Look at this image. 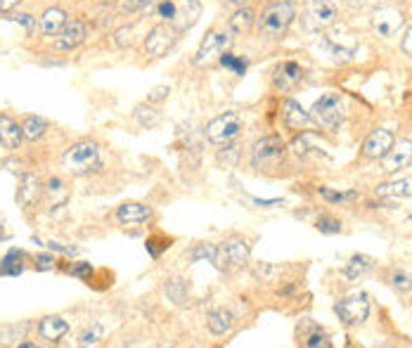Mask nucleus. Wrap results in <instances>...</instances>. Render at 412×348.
Listing matches in <instances>:
<instances>
[{"label": "nucleus", "instance_id": "6ab92c4d", "mask_svg": "<svg viewBox=\"0 0 412 348\" xmlns=\"http://www.w3.org/2000/svg\"><path fill=\"white\" fill-rule=\"evenodd\" d=\"M69 21V12L59 5H50V8L43 10V14L38 17V26H41V36L43 38H55L59 31L64 29V24Z\"/></svg>", "mask_w": 412, "mask_h": 348}, {"label": "nucleus", "instance_id": "423d86ee", "mask_svg": "<svg viewBox=\"0 0 412 348\" xmlns=\"http://www.w3.org/2000/svg\"><path fill=\"white\" fill-rule=\"evenodd\" d=\"M311 119L316 126L327 130V133H337L341 123H344V102L337 95L327 92V95H322L320 100L313 102Z\"/></svg>", "mask_w": 412, "mask_h": 348}, {"label": "nucleus", "instance_id": "f8f14e48", "mask_svg": "<svg viewBox=\"0 0 412 348\" xmlns=\"http://www.w3.org/2000/svg\"><path fill=\"white\" fill-rule=\"evenodd\" d=\"M220 247V265H223V273H227L230 268H244L249 263V254L251 247L244 237H230L225 239Z\"/></svg>", "mask_w": 412, "mask_h": 348}, {"label": "nucleus", "instance_id": "20e7f679", "mask_svg": "<svg viewBox=\"0 0 412 348\" xmlns=\"http://www.w3.org/2000/svg\"><path fill=\"white\" fill-rule=\"evenodd\" d=\"M337 14L339 8L334 0H306V5L301 10V29L306 34L316 36L327 29V26H332Z\"/></svg>", "mask_w": 412, "mask_h": 348}, {"label": "nucleus", "instance_id": "6e6552de", "mask_svg": "<svg viewBox=\"0 0 412 348\" xmlns=\"http://www.w3.org/2000/svg\"><path fill=\"white\" fill-rule=\"evenodd\" d=\"M334 313L339 315L341 325H346V327H360L370 318V296L362 291L349 294L334 303Z\"/></svg>", "mask_w": 412, "mask_h": 348}, {"label": "nucleus", "instance_id": "49530a36", "mask_svg": "<svg viewBox=\"0 0 412 348\" xmlns=\"http://www.w3.org/2000/svg\"><path fill=\"white\" fill-rule=\"evenodd\" d=\"M69 275L79 277V280H88L93 275V263H85V260H79V263L69 265Z\"/></svg>", "mask_w": 412, "mask_h": 348}, {"label": "nucleus", "instance_id": "ddd939ff", "mask_svg": "<svg viewBox=\"0 0 412 348\" xmlns=\"http://www.w3.org/2000/svg\"><path fill=\"white\" fill-rule=\"evenodd\" d=\"M405 26V14L395 8H379L372 12V29L377 36L391 38Z\"/></svg>", "mask_w": 412, "mask_h": 348}, {"label": "nucleus", "instance_id": "79ce46f5", "mask_svg": "<svg viewBox=\"0 0 412 348\" xmlns=\"http://www.w3.org/2000/svg\"><path fill=\"white\" fill-rule=\"evenodd\" d=\"M237 159H240V147L235 145V140H232V143H225L223 150H218V164L220 166L232 168L237 164Z\"/></svg>", "mask_w": 412, "mask_h": 348}, {"label": "nucleus", "instance_id": "473e14b6", "mask_svg": "<svg viewBox=\"0 0 412 348\" xmlns=\"http://www.w3.org/2000/svg\"><path fill=\"white\" fill-rule=\"evenodd\" d=\"M21 130H24V138H26V140L36 143V140H41L43 135H45V130H48V119L38 116V114H29V116L21 119Z\"/></svg>", "mask_w": 412, "mask_h": 348}, {"label": "nucleus", "instance_id": "7ed1b4c3", "mask_svg": "<svg viewBox=\"0 0 412 348\" xmlns=\"http://www.w3.org/2000/svg\"><path fill=\"white\" fill-rule=\"evenodd\" d=\"M62 166L72 176H88L100 166V145L88 138L69 145L62 154Z\"/></svg>", "mask_w": 412, "mask_h": 348}, {"label": "nucleus", "instance_id": "6e6d98bb", "mask_svg": "<svg viewBox=\"0 0 412 348\" xmlns=\"http://www.w3.org/2000/svg\"><path fill=\"white\" fill-rule=\"evenodd\" d=\"M360 3H367V0H360Z\"/></svg>", "mask_w": 412, "mask_h": 348}, {"label": "nucleus", "instance_id": "b1692460", "mask_svg": "<svg viewBox=\"0 0 412 348\" xmlns=\"http://www.w3.org/2000/svg\"><path fill=\"white\" fill-rule=\"evenodd\" d=\"M206 327L216 336L230 334L232 327H235V313H232L230 308H216V311L206 315Z\"/></svg>", "mask_w": 412, "mask_h": 348}, {"label": "nucleus", "instance_id": "aec40b11", "mask_svg": "<svg viewBox=\"0 0 412 348\" xmlns=\"http://www.w3.org/2000/svg\"><path fill=\"white\" fill-rule=\"evenodd\" d=\"M154 209L143 202H126L116 209V221L121 225H143V223L152 221Z\"/></svg>", "mask_w": 412, "mask_h": 348}, {"label": "nucleus", "instance_id": "c756f323", "mask_svg": "<svg viewBox=\"0 0 412 348\" xmlns=\"http://www.w3.org/2000/svg\"><path fill=\"white\" fill-rule=\"evenodd\" d=\"M31 331V323L29 320H19L14 325H5L0 329V344L3 346H19L21 339H26V334Z\"/></svg>", "mask_w": 412, "mask_h": 348}, {"label": "nucleus", "instance_id": "a19ab883", "mask_svg": "<svg viewBox=\"0 0 412 348\" xmlns=\"http://www.w3.org/2000/svg\"><path fill=\"white\" fill-rule=\"evenodd\" d=\"M322 48L329 52L337 62H349V59H353L356 55V48H341V45H334L329 38H322Z\"/></svg>", "mask_w": 412, "mask_h": 348}, {"label": "nucleus", "instance_id": "dca6fc26", "mask_svg": "<svg viewBox=\"0 0 412 348\" xmlns=\"http://www.w3.org/2000/svg\"><path fill=\"white\" fill-rule=\"evenodd\" d=\"M393 143H395V135L389 128L372 130V133L365 138V143H362V156H365V159H372V161L382 159V156L393 147Z\"/></svg>", "mask_w": 412, "mask_h": 348}, {"label": "nucleus", "instance_id": "72a5a7b5", "mask_svg": "<svg viewBox=\"0 0 412 348\" xmlns=\"http://www.w3.org/2000/svg\"><path fill=\"white\" fill-rule=\"evenodd\" d=\"M218 64L223 69H227L230 74H235V76H244V74H247V69H249V59L242 57V55H235V52H230V50L220 52Z\"/></svg>", "mask_w": 412, "mask_h": 348}, {"label": "nucleus", "instance_id": "c9c22d12", "mask_svg": "<svg viewBox=\"0 0 412 348\" xmlns=\"http://www.w3.org/2000/svg\"><path fill=\"white\" fill-rule=\"evenodd\" d=\"M5 19H10V21H17V24L24 26V34L26 38H36V34H41V26H38V19L34 17V14H29V12H10V14H5Z\"/></svg>", "mask_w": 412, "mask_h": 348}, {"label": "nucleus", "instance_id": "9d476101", "mask_svg": "<svg viewBox=\"0 0 412 348\" xmlns=\"http://www.w3.org/2000/svg\"><path fill=\"white\" fill-rule=\"evenodd\" d=\"M88 41V21L74 17L64 24V29L52 38V52H74Z\"/></svg>", "mask_w": 412, "mask_h": 348}, {"label": "nucleus", "instance_id": "8fccbe9b", "mask_svg": "<svg viewBox=\"0 0 412 348\" xmlns=\"http://www.w3.org/2000/svg\"><path fill=\"white\" fill-rule=\"evenodd\" d=\"M400 50L405 52L410 59H412V24L405 29V34H403V41H400Z\"/></svg>", "mask_w": 412, "mask_h": 348}, {"label": "nucleus", "instance_id": "9b49d317", "mask_svg": "<svg viewBox=\"0 0 412 348\" xmlns=\"http://www.w3.org/2000/svg\"><path fill=\"white\" fill-rule=\"evenodd\" d=\"M306 79V69L294 59H285V62L275 64L273 74H270V83L278 92H291L296 90Z\"/></svg>", "mask_w": 412, "mask_h": 348}, {"label": "nucleus", "instance_id": "7c9ffc66", "mask_svg": "<svg viewBox=\"0 0 412 348\" xmlns=\"http://www.w3.org/2000/svg\"><path fill=\"white\" fill-rule=\"evenodd\" d=\"M24 260L26 254L21 249H10L3 256V260H0V275H12V277L21 275L24 273Z\"/></svg>", "mask_w": 412, "mask_h": 348}, {"label": "nucleus", "instance_id": "0eeeda50", "mask_svg": "<svg viewBox=\"0 0 412 348\" xmlns=\"http://www.w3.org/2000/svg\"><path fill=\"white\" fill-rule=\"evenodd\" d=\"M244 130V119L242 114L237 112H225V114H218L216 119H211L209 123H206L204 128V135L209 143L214 145H225V143H232V140H237L242 135Z\"/></svg>", "mask_w": 412, "mask_h": 348}, {"label": "nucleus", "instance_id": "37998d69", "mask_svg": "<svg viewBox=\"0 0 412 348\" xmlns=\"http://www.w3.org/2000/svg\"><path fill=\"white\" fill-rule=\"evenodd\" d=\"M303 344H306L308 348H332V339H329V334L327 331H322V329H318V327H313V331L308 336H303Z\"/></svg>", "mask_w": 412, "mask_h": 348}, {"label": "nucleus", "instance_id": "412c9836", "mask_svg": "<svg viewBox=\"0 0 412 348\" xmlns=\"http://www.w3.org/2000/svg\"><path fill=\"white\" fill-rule=\"evenodd\" d=\"M24 130H21V123L14 121L10 114L0 112V145L10 152H17L21 143H24Z\"/></svg>", "mask_w": 412, "mask_h": 348}, {"label": "nucleus", "instance_id": "4468645a", "mask_svg": "<svg viewBox=\"0 0 412 348\" xmlns=\"http://www.w3.org/2000/svg\"><path fill=\"white\" fill-rule=\"evenodd\" d=\"M43 190H45V185H43V181L36 176V173H21L14 199H17V204L21 206V209L29 211L43 199Z\"/></svg>", "mask_w": 412, "mask_h": 348}, {"label": "nucleus", "instance_id": "5701e85b", "mask_svg": "<svg viewBox=\"0 0 412 348\" xmlns=\"http://www.w3.org/2000/svg\"><path fill=\"white\" fill-rule=\"evenodd\" d=\"M67 334H69V323L62 315H45L38 323V336L45 339L48 344H59Z\"/></svg>", "mask_w": 412, "mask_h": 348}, {"label": "nucleus", "instance_id": "4be33fe9", "mask_svg": "<svg viewBox=\"0 0 412 348\" xmlns=\"http://www.w3.org/2000/svg\"><path fill=\"white\" fill-rule=\"evenodd\" d=\"M199 17H202V0H178V14L173 19V26L185 34L197 24Z\"/></svg>", "mask_w": 412, "mask_h": 348}, {"label": "nucleus", "instance_id": "603ef678", "mask_svg": "<svg viewBox=\"0 0 412 348\" xmlns=\"http://www.w3.org/2000/svg\"><path fill=\"white\" fill-rule=\"evenodd\" d=\"M48 247L52 249V252H59V254H67V256H76V254H79V249H72V247H62V244H57V242H50L48 244Z\"/></svg>", "mask_w": 412, "mask_h": 348}, {"label": "nucleus", "instance_id": "bb28decb", "mask_svg": "<svg viewBox=\"0 0 412 348\" xmlns=\"http://www.w3.org/2000/svg\"><path fill=\"white\" fill-rule=\"evenodd\" d=\"M372 268H375V258L367 256V254H356V256H351V260L346 263L344 277L351 282H358V280H362L365 275H370Z\"/></svg>", "mask_w": 412, "mask_h": 348}, {"label": "nucleus", "instance_id": "cd10ccee", "mask_svg": "<svg viewBox=\"0 0 412 348\" xmlns=\"http://www.w3.org/2000/svg\"><path fill=\"white\" fill-rule=\"evenodd\" d=\"M375 194L382 199H408L412 197V178H400V181L393 183L377 185Z\"/></svg>", "mask_w": 412, "mask_h": 348}, {"label": "nucleus", "instance_id": "e433bc0d", "mask_svg": "<svg viewBox=\"0 0 412 348\" xmlns=\"http://www.w3.org/2000/svg\"><path fill=\"white\" fill-rule=\"evenodd\" d=\"M318 194L329 204H349V202H356L358 199L356 190H349V192H337V190H329V187H318Z\"/></svg>", "mask_w": 412, "mask_h": 348}, {"label": "nucleus", "instance_id": "f3484780", "mask_svg": "<svg viewBox=\"0 0 412 348\" xmlns=\"http://www.w3.org/2000/svg\"><path fill=\"white\" fill-rule=\"evenodd\" d=\"M256 26V10L249 8V5H242V8H235L232 14L225 21V29L232 38H242L249 36Z\"/></svg>", "mask_w": 412, "mask_h": 348}, {"label": "nucleus", "instance_id": "5fc2aeb1", "mask_svg": "<svg viewBox=\"0 0 412 348\" xmlns=\"http://www.w3.org/2000/svg\"><path fill=\"white\" fill-rule=\"evenodd\" d=\"M227 5H230V8H242V5H247L249 0H225Z\"/></svg>", "mask_w": 412, "mask_h": 348}, {"label": "nucleus", "instance_id": "09e8293b", "mask_svg": "<svg viewBox=\"0 0 412 348\" xmlns=\"http://www.w3.org/2000/svg\"><path fill=\"white\" fill-rule=\"evenodd\" d=\"M169 95H171V88H169V85H156V88L150 90L147 102H152V105H161L164 100H169Z\"/></svg>", "mask_w": 412, "mask_h": 348}, {"label": "nucleus", "instance_id": "ea45409f", "mask_svg": "<svg viewBox=\"0 0 412 348\" xmlns=\"http://www.w3.org/2000/svg\"><path fill=\"white\" fill-rule=\"evenodd\" d=\"M154 5V0H119V14H138L143 10H150Z\"/></svg>", "mask_w": 412, "mask_h": 348}, {"label": "nucleus", "instance_id": "393cba45", "mask_svg": "<svg viewBox=\"0 0 412 348\" xmlns=\"http://www.w3.org/2000/svg\"><path fill=\"white\" fill-rule=\"evenodd\" d=\"M69 194H72V190H69V185L62 181V178H50V181L45 183V190H43V197H45V204L50 206V209H59V206H64L69 202Z\"/></svg>", "mask_w": 412, "mask_h": 348}, {"label": "nucleus", "instance_id": "c85d7f7f", "mask_svg": "<svg viewBox=\"0 0 412 348\" xmlns=\"http://www.w3.org/2000/svg\"><path fill=\"white\" fill-rule=\"evenodd\" d=\"M189 260H209L216 270L223 273V265H220V247L218 244H211V242H202L187 254Z\"/></svg>", "mask_w": 412, "mask_h": 348}, {"label": "nucleus", "instance_id": "a878e982", "mask_svg": "<svg viewBox=\"0 0 412 348\" xmlns=\"http://www.w3.org/2000/svg\"><path fill=\"white\" fill-rule=\"evenodd\" d=\"M133 121L138 123L140 128H145V130L156 128L161 123L159 107L152 105V102H140V105L133 107Z\"/></svg>", "mask_w": 412, "mask_h": 348}, {"label": "nucleus", "instance_id": "f257e3e1", "mask_svg": "<svg viewBox=\"0 0 412 348\" xmlns=\"http://www.w3.org/2000/svg\"><path fill=\"white\" fill-rule=\"evenodd\" d=\"M296 19L294 0H273L256 14L254 34L263 43H280L289 34L291 24Z\"/></svg>", "mask_w": 412, "mask_h": 348}, {"label": "nucleus", "instance_id": "2f4dec72", "mask_svg": "<svg viewBox=\"0 0 412 348\" xmlns=\"http://www.w3.org/2000/svg\"><path fill=\"white\" fill-rule=\"evenodd\" d=\"M164 291H166V296H169V301H173L176 306H183V303H187V298H189V285L183 280V277H171V280H166Z\"/></svg>", "mask_w": 412, "mask_h": 348}, {"label": "nucleus", "instance_id": "4c0bfd02", "mask_svg": "<svg viewBox=\"0 0 412 348\" xmlns=\"http://www.w3.org/2000/svg\"><path fill=\"white\" fill-rule=\"evenodd\" d=\"M389 285L398 294H408L412 289V273H408V270L403 268H395L391 270V275H389Z\"/></svg>", "mask_w": 412, "mask_h": 348}, {"label": "nucleus", "instance_id": "3c124183", "mask_svg": "<svg viewBox=\"0 0 412 348\" xmlns=\"http://www.w3.org/2000/svg\"><path fill=\"white\" fill-rule=\"evenodd\" d=\"M24 3V0H0V14H10V12H14V10L19 8V5Z\"/></svg>", "mask_w": 412, "mask_h": 348}, {"label": "nucleus", "instance_id": "de8ad7c7", "mask_svg": "<svg viewBox=\"0 0 412 348\" xmlns=\"http://www.w3.org/2000/svg\"><path fill=\"white\" fill-rule=\"evenodd\" d=\"M34 265H36V270H41V273H45V270H55L57 258L52 256V254H38V256L34 258Z\"/></svg>", "mask_w": 412, "mask_h": 348}, {"label": "nucleus", "instance_id": "a18cd8bd", "mask_svg": "<svg viewBox=\"0 0 412 348\" xmlns=\"http://www.w3.org/2000/svg\"><path fill=\"white\" fill-rule=\"evenodd\" d=\"M102 341V327L100 325H95V327L85 329L83 334L79 336V346H95Z\"/></svg>", "mask_w": 412, "mask_h": 348}, {"label": "nucleus", "instance_id": "c03bdc74", "mask_svg": "<svg viewBox=\"0 0 412 348\" xmlns=\"http://www.w3.org/2000/svg\"><path fill=\"white\" fill-rule=\"evenodd\" d=\"M169 247H171V239H166V237H150L147 239V252L152 258H159L161 252Z\"/></svg>", "mask_w": 412, "mask_h": 348}, {"label": "nucleus", "instance_id": "f03ea898", "mask_svg": "<svg viewBox=\"0 0 412 348\" xmlns=\"http://www.w3.org/2000/svg\"><path fill=\"white\" fill-rule=\"evenodd\" d=\"M285 156H287V145L280 135H263L261 140H256L251 147V168L258 173H273L278 168L285 166Z\"/></svg>", "mask_w": 412, "mask_h": 348}, {"label": "nucleus", "instance_id": "1a4fd4ad", "mask_svg": "<svg viewBox=\"0 0 412 348\" xmlns=\"http://www.w3.org/2000/svg\"><path fill=\"white\" fill-rule=\"evenodd\" d=\"M232 41H235V38L227 34V29H223V31L211 29L209 34L202 38V43H199V48H197V52H194L192 62L197 64V67H204V64H209L211 59H218L220 52L230 50Z\"/></svg>", "mask_w": 412, "mask_h": 348}, {"label": "nucleus", "instance_id": "f704fd0d", "mask_svg": "<svg viewBox=\"0 0 412 348\" xmlns=\"http://www.w3.org/2000/svg\"><path fill=\"white\" fill-rule=\"evenodd\" d=\"M135 43V24H123L112 31V45L116 50H128Z\"/></svg>", "mask_w": 412, "mask_h": 348}, {"label": "nucleus", "instance_id": "864d4df0", "mask_svg": "<svg viewBox=\"0 0 412 348\" xmlns=\"http://www.w3.org/2000/svg\"><path fill=\"white\" fill-rule=\"evenodd\" d=\"M0 168H5V171H12V173H21L24 164H21V161H14V159H8V161H3V164H0Z\"/></svg>", "mask_w": 412, "mask_h": 348}, {"label": "nucleus", "instance_id": "2eb2a0df", "mask_svg": "<svg viewBox=\"0 0 412 348\" xmlns=\"http://www.w3.org/2000/svg\"><path fill=\"white\" fill-rule=\"evenodd\" d=\"M382 171L384 173H398L403 168L412 166V140H395L391 150L382 156Z\"/></svg>", "mask_w": 412, "mask_h": 348}, {"label": "nucleus", "instance_id": "39448f33", "mask_svg": "<svg viewBox=\"0 0 412 348\" xmlns=\"http://www.w3.org/2000/svg\"><path fill=\"white\" fill-rule=\"evenodd\" d=\"M181 31L176 29L169 21H156L154 26L147 31L143 41V52L150 59H164L169 52L176 48V43L181 41Z\"/></svg>", "mask_w": 412, "mask_h": 348}, {"label": "nucleus", "instance_id": "58836bf2", "mask_svg": "<svg viewBox=\"0 0 412 348\" xmlns=\"http://www.w3.org/2000/svg\"><path fill=\"white\" fill-rule=\"evenodd\" d=\"M316 227H318V232H322V235H339V232L344 230L341 221L334 218V216H329V214L320 216V218L316 221Z\"/></svg>", "mask_w": 412, "mask_h": 348}, {"label": "nucleus", "instance_id": "a211bd4d", "mask_svg": "<svg viewBox=\"0 0 412 348\" xmlns=\"http://www.w3.org/2000/svg\"><path fill=\"white\" fill-rule=\"evenodd\" d=\"M280 116H282V123H285V128H289V130H301V128H308L313 123L311 112H306L301 107V102L291 100V97L282 100Z\"/></svg>", "mask_w": 412, "mask_h": 348}]
</instances>
